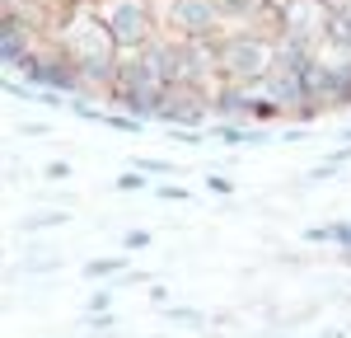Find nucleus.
<instances>
[{"label": "nucleus", "instance_id": "obj_1", "mask_svg": "<svg viewBox=\"0 0 351 338\" xmlns=\"http://www.w3.org/2000/svg\"><path fill=\"white\" fill-rule=\"evenodd\" d=\"M271 66H276V38L253 33V28L220 38V76H225V84H263L271 76Z\"/></svg>", "mask_w": 351, "mask_h": 338}, {"label": "nucleus", "instance_id": "obj_2", "mask_svg": "<svg viewBox=\"0 0 351 338\" xmlns=\"http://www.w3.org/2000/svg\"><path fill=\"white\" fill-rule=\"evenodd\" d=\"M94 10L122 52H141L160 38V14L150 0H94Z\"/></svg>", "mask_w": 351, "mask_h": 338}, {"label": "nucleus", "instance_id": "obj_3", "mask_svg": "<svg viewBox=\"0 0 351 338\" xmlns=\"http://www.w3.org/2000/svg\"><path fill=\"white\" fill-rule=\"evenodd\" d=\"M225 24V10L216 0H164V28L178 33L183 43L188 38H220Z\"/></svg>", "mask_w": 351, "mask_h": 338}, {"label": "nucleus", "instance_id": "obj_4", "mask_svg": "<svg viewBox=\"0 0 351 338\" xmlns=\"http://www.w3.org/2000/svg\"><path fill=\"white\" fill-rule=\"evenodd\" d=\"M216 5L225 10V19H258L271 0H216Z\"/></svg>", "mask_w": 351, "mask_h": 338}, {"label": "nucleus", "instance_id": "obj_5", "mask_svg": "<svg viewBox=\"0 0 351 338\" xmlns=\"http://www.w3.org/2000/svg\"><path fill=\"white\" fill-rule=\"evenodd\" d=\"M84 273H89V278H112V273H122V258H99V263H89Z\"/></svg>", "mask_w": 351, "mask_h": 338}, {"label": "nucleus", "instance_id": "obj_6", "mask_svg": "<svg viewBox=\"0 0 351 338\" xmlns=\"http://www.w3.org/2000/svg\"><path fill=\"white\" fill-rule=\"evenodd\" d=\"M127 245H132V249H145V245H150V235H145V230H132V235H127Z\"/></svg>", "mask_w": 351, "mask_h": 338}, {"label": "nucleus", "instance_id": "obj_7", "mask_svg": "<svg viewBox=\"0 0 351 338\" xmlns=\"http://www.w3.org/2000/svg\"><path fill=\"white\" fill-rule=\"evenodd\" d=\"M136 169H145V174H164V169H169V165H160V160H141V165H136Z\"/></svg>", "mask_w": 351, "mask_h": 338}, {"label": "nucleus", "instance_id": "obj_8", "mask_svg": "<svg viewBox=\"0 0 351 338\" xmlns=\"http://www.w3.org/2000/svg\"><path fill=\"white\" fill-rule=\"evenodd\" d=\"M328 338H342V334H328Z\"/></svg>", "mask_w": 351, "mask_h": 338}]
</instances>
